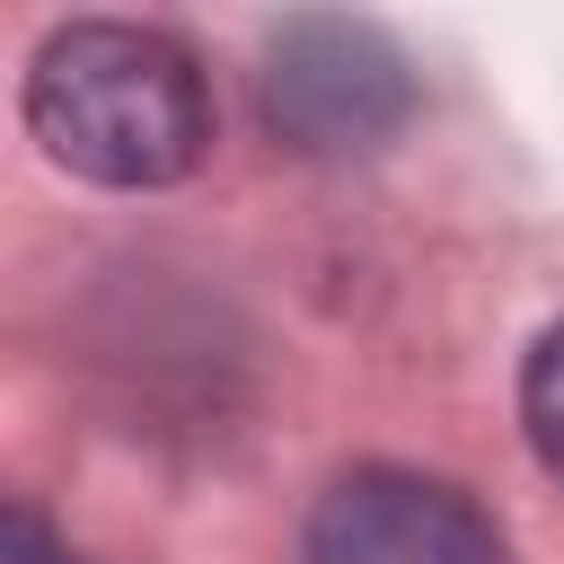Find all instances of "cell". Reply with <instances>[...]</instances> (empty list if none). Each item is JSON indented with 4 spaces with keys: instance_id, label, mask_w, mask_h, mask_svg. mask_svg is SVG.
Listing matches in <instances>:
<instances>
[{
    "instance_id": "1",
    "label": "cell",
    "mask_w": 564,
    "mask_h": 564,
    "mask_svg": "<svg viewBox=\"0 0 564 564\" xmlns=\"http://www.w3.org/2000/svg\"><path fill=\"white\" fill-rule=\"evenodd\" d=\"M26 132L44 141L53 167L88 185H176L212 150V88L203 62L167 26L132 18H79L44 35L26 70Z\"/></svg>"
},
{
    "instance_id": "2",
    "label": "cell",
    "mask_w": 564,
    "mask_h": 564,
    "mask_svg": "<svg viewBox=\"0 0 564 564\" xmlns=\"http://www.w3.org/2000/svg\"><path fill=\"white\" fill-rule=\"evenodd\" d=\"M264 123L273 141L308 150V159H352L405 132L414 115V70L405 53L361 26V18H291L264 44Z\"/></svg>"
},
{
    "instance_id": "3",
    "label": "cell",
    "mask_w": 564,
    "mask_h": 564,
    "mask_svg": "<svg viewBox=\"0 0 564 564\" xmlns=\"http://www.w3.org/2000/svg\"><path fill=\"white\" fill-rule=\"evenodd\" d=\"M308 564H511L476 494L414 467H352L308 511Z\"/></svg>"
},
{
    "instance_id": "4",
    "label": "cell",
    "mask_w": 564,
    "mask_h": 564,
    "mask_svg": "<svg viewBox=\"0 0 564 564\" xmlns=\"http://www.w3.org/2000/svg\"><path fill=\"white\" fill-rule=\"evenodd\" d=\"M520 423H529V449L564 476V326H546L520 370Z\"/></svg>"
},
{
    "instance_id": "5",
    "label": "cell",
    "mask_w": 564,
    "mask_h": 564,
    "mask_svg": "<svg viewBox=\"0 0 564 564\" xmlns=\"http://www.w3.org/2000/svg\"><path fill=\"white\" fill-rule=\"evenodd\" d=\"M0 564H79V555H70L26 502H9V511H0Z\"/></svg>"
}]
</instances>
